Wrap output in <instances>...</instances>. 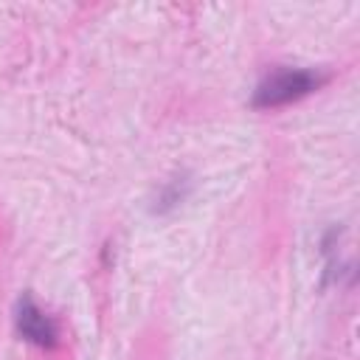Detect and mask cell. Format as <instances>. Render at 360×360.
I'll list each match as a JSON object with an SVG mask.
<instances>
[{"mask_svg":"<svg viewBox=\"0 0 360 360\" xmlns=\"http://www.w3.org/2000/svg\"><path fill=\"white\" fill-rule=\"evenodd\" d=\"M323 82V76H318L315 70L307 68H281L273 70L253 93V107L270 110V107H281L290 101H298L304 96H309L312 90H318Z\"/></svg>","mask_w":360,"mask_h":360,"instance_id":"1","label":"cell"},{"mask_svg":"<svg viewBox=\"0 0 360 360\" xmlns=\"http://www.w3.org/2000/svg\"><path fill=\"white\" fill-rule=\"evenodd\" d=\"M14 326L20 332L22 340L39 346V349H53L56 340H59V332H56V323L37 307V301L31 295H22L14 307Z\"/></svg>","mask_w":360,"mask_h":360,"instance_id":"2","label":"cell"},{"mask_svg":"<svg viewBox=\"0 0 360 360\" xmlns=\"http://www.w3.org/2000/svg\"><path fill=\"white\" fill-rule=\"evenodd\" d=\"M186 191H188V180H183V177H174V180H169L160 191H158V205H155V211H169V208H174L183 197H186Z\"/></svg>","mask_w":360,"mask_h":360,"instance_id":"3","label":"cell"}]
</instances>
